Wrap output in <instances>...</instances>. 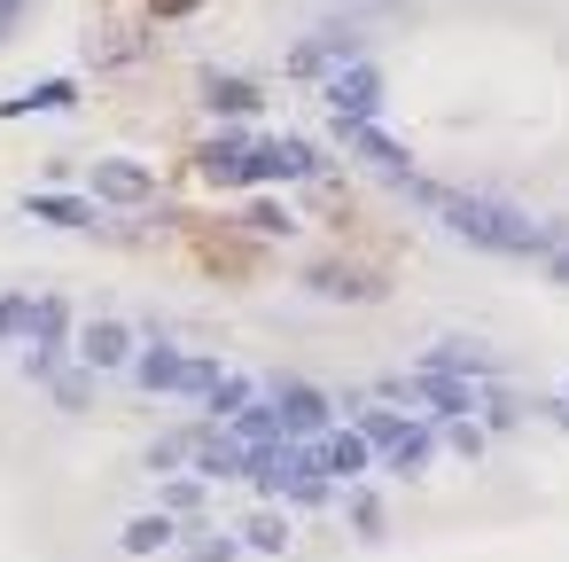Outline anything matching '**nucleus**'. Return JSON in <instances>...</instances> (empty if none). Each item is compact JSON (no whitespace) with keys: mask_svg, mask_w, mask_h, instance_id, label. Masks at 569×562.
I'll use <instances>...</instances> for the list:
<instances>
[{"mask_svg":"<svg viewBox=\"0 0 569 562\" xmlns=\"http://www.w3.org/2000/svg\"><path fill=\"white\" fill-rule=\"evenodd\" d=\"M445 235H460V243H476V250H491V258H553L561 243H569V219H530V211H515V204H499V196H468V188H437V180H398Z\"/></svg>","mask_w":569,"mask_h":562,"instance_id":"obj_1","label":"nucleus"},{"mask_svg":"<svg viewBox=\"0 0 569 562\" xmlns=\"http://www.w3.org/2000/svg\"><path fill=\"white\" fill-rule=\"evenodd\" d=\"M320 102H328V118H336V126H367V118H382L390 87H382V71L359 56V63H336V71L320 79Z\"/></svg>","mask_w":569,"mask_h":562,"instance_id":"obj_2","label":"nucleus"},{"mask_svg":"<svg viewBox=\"0 0 569 562\" xmlns=\"http://www.w3.org/2000/svg\"><path fill=\"white\" fill-rule=\"evenodd\" d=\"M312 172H328V157H320L312 141H297V134L250 141V157H242V188H273V180H312Z\"/></svg>","mask_w":569,"mask_h":562,"instance_id":"obj_3","label":"nucleus"},{"mask_svg":"<svg viewBox=\"0 0 569 562\" xmlns=\"http://www.w3.org/2000/svg\"><path fill=\"white\" fill-rule=\"evenodd\" d=\"M266 406H273L281 437H320V430H336V398H328L320 383H297V375H281V383L266 391Z\"/></svg>","mask_w":569,"mask_h":562,"instance_id":"obj_4","label":"nucleus"},{"mask_svg":"<svg viewBox=\"0 0 569 562\" xmlns=\"http://www.w3.org/2000/svg\"><path fill=\"white\" fill-rule=\"evenodd\" d=\"M305 445H312V476H328V484H359V476L375 469V453H367L359 430H320V437H305Z\"/></svg>","mask_w":569,"mask_h":562,"instance_id":"obj_5","label":"nucleus"},{"mask_svg":"<svg viewBox=\"0 0 569 562\" xmlns=\"http://www.w3.org/2000/svg\"><path fill=\"white\" fill-rule=\"evenodd\" d=\"M336 141H343V157H359V165H367V172H382V180H406V172H413L406 141H390L375 118H367V126H336Z\"/></svg>","mask_w":569,"mask_h":562,"instance_id":"obj_6","label":"nucleus"},{"mask_svg":"<svg viewBox=\"0 0 569 562\" xmlns=\"http://www.w3.org/2000/svg\"><path fill=\"white\" fill-rule=\"evenodd\" d=\"M188 461H196L188 476H203V484H227V476H242V469H250V445H234V437H227L219 422H203V430H196V453H188Z\"/></svg>","mask_w":569,"mask_h":562,"instance_id":"obj_7","label":"nucleus"},{"mask_svg":"<svg viewBox=\"0 0 569 562\" xmlns=\"http://www.w3.org/2000/svg\"><path fill=\"white\" fill-rule=\"evenodd\" d=\"M336 63H359V32H351V24H328L320 40H305V48L289 56V71H297V79H328Z\"/></svg>","mask_w":569,"mask_h":562,"instance_id":"obj_8","label":"nucleus"},{"mask_svg":"<svg viewBox=\"0 0 569 562\" xmlns=\"http://www.w3.org/2000/svg\"><path fill=\"white\" fill-rule=\"evenodd\" d=\"M242 157H250V134H242V126H219V134L196 149V172H203L211 188H242Z\"/></svg>","mask_w":569,"mask_h":562,"instance_id":"obj_9","label":"nucleus"},{"mask_svg":"<svg viewBox=\"0 0 569 562\" xmlns=\"http://www.w3.org/2000/svg\"><path fill=\"white\" fill-rule=\"evenodd\" d=\"M421 367H437V375H460V383H499V359H491L483 344H468V336H445V344H429V352H421Z\"/></svg>","mask_w":569,"mask_h":562,"instance_id":"obj_10","label":"nucleus"},{"mask_svg":"<svg viewBox=\"0 0 569 562\" xmlns=\"http://www.w3.org/2000/svg\"><path fill=\"white\" fill-rule=\"evenodd\" d=\"M149 196H157L149 165H133V157H102L94 165V204H149Z\"/></svg>","mask_w":569,"mask_h":562,"instance_id":"obj_11","label":"nucleus"},{"mask_svg":"<svg viewBox=\"0 0 569 562\" xmlns=\"http://www.w3.org/2000/svg\"><path fill=\"white\" fill-rule=\"evenodd\" d=\"M126 359H133V328H126V321H87V328H79V367L110 375V367H126Z\"/></svg>","mask_w":569,"mask_h":562,"instance_id":"obj_12","label":"nucleus"},{"mask_svg":"<svg viewBox=\"0 0 569 562\" xmlns=\"http://www.w3.org/2000/svg\"><path fill=\"white\" fill-rule=\"evenodd\" d=\"M126 375H133L149 398H157V391H180V375H188V352H180V344H149V352H133V359H126Z\"/></svg>","mask_w":569,"mask_h":562,"instance_id":"obj_13","label":"nucleus"},{"mask_svg":"<svg viewBox=\"0 0 569 562\" xmlns=\"http://www.w3.org/2000/svg\"><path fill=\"white\" fill-rule=\"evenodd\" d=\"M305 289H312V297H343V305H375V297H382V282L359 274V266H312Z\"/></svg>","mask_w":569,"mask_h":562,"instance_id":"obj_14","label":"nucleus"},{"mask_svg":"<svg viewBox=\"0 0 569 562\" xmlns=\"http://www.w3.org/2000/svg\"><path fill=\"white\" fill-rule=\"evenodd\" d=\"M203 102H211L219 118H250V110H258L266 95H258V79H234V71H211V79H203Z\"/></svg>","mask_w":569,"mask_h":562,"instance_id":"obj_15","label":"nucleus"},{"mask_svg":"<svg viewBox=\"0 0 569 562\" xmlns=\"http://www.w3.org/2000/svg\"><path fill=\"white\" fill-rule=\"evenodd\" d=\"M79 102V79H40V87H24V95H9L0 102V118H32V110H71Z\"/></svg>","mask_w":569,"mask_h":562,"instance_id":"obj_16","label":"nucleus"},{"mask_svg":"<svg viewBox=\"0 0 569 562\" xmlns=\"http://www.w3.org/2000/svg\"><path fill=\"white\" fill-rule=\"evenodd\" d=\"M24 211L48 219V227H71V235L94 227V196H24Z\"/></svg>","mask_w":569,"mask_h":562,"instance_id":"obj_17","label":"nucleus"},{"mask_svg":"<svg viewBox=\"0 0 569 562\" xmlns=\"http://www.w3.org/2000/svg\"><path fill=\"white\" fill-rule=\"evenodd\" d=\"M382 461H390V476H421V469L437 461V430H429V422H406V437H398Z\"/></svg>","mask_w":569,"mask_h":562,"instance_id":"obj_18","label":"nucleus"},{"mask_svg":"<svg viewBox=\"0 0 569 562\" xmlns=\"http://www.w3.org/2000/svg\"><path fill=\"white\" fill-rule=\"evenodd\" d=\"M172 539H180V531H172V515H164V507H157V515H133V523L118 531V546H126V554H164Z\"/></svg>","mask_w":569,"mask_h":562,"instance_id":"obj_19","label":"nucleus"},{"mask_svg":"<svg viewBox=\"0 0 569 562\" xmlns=\"http://www.w3.org/2000/svg\"><path fill=\"white\" fill-rule=\"evenodd\" d=\"M32 344H48V352L71 344V305L63 297H32Z\"/></svg>","mask_w":569,"mask_h":562,"instance_id":"obj_20","label":"nucleus"},{"mask_svg":"<svg viewBox=\"0 0 569 562\" xmlns=\"http://www.w3.org/2000/svg\"><path fill=\"white\" fill-rule=\"evenodd\" d=\"M250 398H258V383H250V375H219V383L203 391V414H211V422H234Z\"/></svg>","mask_w":569,"mask_h":562,"instance_id":"obj_21","label":"nucleus"},{"mask_svg":"<svg viewBox=\"0 0 569 562\" xmlns=\"http://www.w3.org/2000/svg\"><path fill=\"white\" fill-rule=\"evenodd\" d=\"M48 398H56L63 414H87V398H94V367H56V375H48Z\"/></svg>","mask_w":569,"mask_h":562,"instance_id":"obj_22","label":"nucleus"},{"mask_svg":"<svg viewBox=\"0 0 569 562\" xmlns=\"http://www.w3.org/2000/svg\"><path fill=\"white\" fill-rule=\"evenodd\" d=\"M242 546H258V554H281V546H289V515H281V507H258V515L242 523Z\"/></svg>","mask_w":569,"mask_h":562,"instance_id":"obj_23","label":"nucleus"},{"mask_svg":"<svg viewBox=\"0 0 569 562\" xmlns=\"http://www.w3.org/2000/svg\"><path fill=\"white\" fill-rule=\"evenodd\" d=\"M476 406H483V430H515V422H522V398H515L507 383H483Z\"/></svg>","mask_w":569,"mask_h":562,"instance_id":"obj_24","label":"nucleus"},{"mask_svg":"<svg viewBox=\"0 0 569 562\" xmlns=\"http://www.w3.org/2000/svg\"><path fill=\"white\" fill-rule=\"evenodd\" d=\"M406 422H413V414H398V406H390V414H359V422H351V430H359V437H367V453H390V445H398V437H406Z\"/></svg>","mask_w":569,"mask_h":562,"instance_id":"obj_25","label":"nucleus"},{"mask_svg":"<svg viewBox=\"0 0 569 562\" xmlns=\"http://www.w3.org/2000/svg\"><path fill=\"white\" fill-rule=\"evenodd\" d=\"M188 453H196V430H180V437H157L141 469H149V476H180V461H188Z\"/></svg>","mask_w":569,"mask_h":562,"instance_id":"obj_26","label":"nucleus"},{"mask_svg":"<svg viewBox=\"0 0 569 562\" xmlns=\"http://www.w3.org/2000/svg\"><path fill=\"white\" fill-rule=\"evenodd\" d=\"M242 219H250V235H297V211H289V204H273V196H258Z\"/></svg>","mask_w":569,"mask_h":562,"instance_id":"obj_27","label":"nucleus"},{"mask_svg":"<svg viewBox=\"0 0 569 562\" xmlns=\"http://www.w3.org/2000/svg\"><path fill=\"white\" fill-rule=\"evenodd\" d=\"M24 336H32V297L9 289V297H0V344H24Z\"/></svg>","mask_w":569,"mask_h":562,"instance_id":"obj_28","label":"nucleus"},{"mask_svg":"<svg viewBox=\"0 0 569 562\" xmlns=\"http://www.w3.org/2000/svg\"><path fill=\"white\" fill-rule=\"evenodd\" d=\"M164 515H196L203 507V476H164V500H157Z\"/></svg>","mask_w":569,"mask_h":562,"instance_id":"obj_29","label":"nucleus"},{"mask_svg":"<svg viewBox=\"0 0 569 562\" xmlns=\"http://www.w3.org/2000/svg\"><path fill=\"white\" fill-rule=\"evenodd\" d=\"M437 445H452L460 461H476V453H483V422H476V414H460V422H445V437H437Z\"/></svg>","mask_w":569,"mask_h":562,"instance_id":"obj_30","label":"nucleus"},{"mask_svg":"<svg viewBox=\"0 0 569 562\" xmlns=\"http://www.w3.org/2000/svg\"><path fill=\"white\" fill-rule=\"evenodd\" d=\"M289 500H297V507H328V500H336V484L305 469V476H289Z\"/></svg>","mask_w":569,"mask_h":562,"instance_id":"obj_31","label":"nucleus"},{"mask_svg":"<svg viewBox=\"0 0 569 562\" xmlns=\"http://www.w3.org/2000/svg\"><path fill=\"white\" fill-rule=\"evenodd\" d=\"M351 523H359V539H382V500L375 492H351Z\"/></svg>","mask_w":569,"mask_h":562,"instance_id":"obj_32","label":"nucleus"},{"mask_svg":"<svg viewBox=\"0 0 569 562\" xmlns=\"http://www.w3.org/2000/svg\"><path fill=\"white\" fill-rule=\"evenodd\" d=\"M219 383V359H188V375H180V398H203Z\"/></svg>","mask_w":569,"mask_h":562,"instance_id":"obj_33","label":"nucleus"},{"mask_svg":"<svg viewBox=\"0 0 569 562\" xmlns=\"http://www.w3.org/2000/svg\"><path fill=\"white\" fill-rule=\"evenodd\" d=\"M56 367H63V352H48V344H32V352H24V383H48Z\"/></svg>","mask_w":569,"mask_h":562,"instance_id":"obj_34","label":"nucleus"},{"mask_svg":"<svg viewBox=\"0 0 569 562\" xmlns=\"http://www.w3.org/2000/svg\"><path fill=\"white\" fill-rule=\"evenodd\" d=\"M375 398H382V406H398V414H406V406H413V375H382V383H375Z\"/></svg>","mask_w":569,"mask_h":562,"instance_id":"obj_35","label":"nucleus"},{"mask_svg":"<svg viewBox=\"0 0 569 562\" xmlns=\"http://www.w3.org/2000/svg\"><path fill=\"white\" fill-rule=\"evenodd\" d=\"M234 554H242L234 539H203V546H188V562H234Z\"/></svg>","mask_w":569,"mask_h":562,"instance_id":"obj_36","label":"nucleus"},{"mask_svg":"<svg viewBox=\"0 0 569 562\" xmlns=\"http://www.w3.org/2000/svg\"><path fill=\"white\" fill-rule=\"evenodd\" d=\"M530 406H538V414H546L553 430H569V391H561V398H530Z\"/></svg>","mask_w":569,"mask_h":562,"instance_id":"obj_37","label":"nucleus"},{"mask_svg":"<svg viewBox=\"0 0 569 562\" xmlns=\"http://www.w3.org/2000/svg\"><path fill=\"white\" fill-rule=\"evenodd\" d=\"M546 274H553V282H561V289H569V243H561V250H553V258H546Z\"/></svg>","mask_w":569,"mask_h":562,"instance_id":"obj_38","label":"nucleus"},{"mask_svg":"<svg viewBox=\"0 0 569 562\" xmlns=\"http://www.w3.org/2000/svg\"><path fill=\"white\" fill-rule=\"evenodd\" d=\"M17 9H24V0H0V32H9V24H17Z\"/></svg>","mask_w":569,"mask_h":562,"instance_id":"obj_39","label":"nucleus"}]
</instances>
